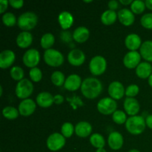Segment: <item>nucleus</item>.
<instances>
[{
    "label": "nucleus",
    "mask_w": 152,
    "mask_h": 152,
    "mask_svg": "<svg viewBox=\"0 0 152 152\" xmlns=\"http://www.w3.org/2000/svg\"><path fill=\"white\" fill-rule=\"evenodd\" d=\"M90 142L94 148H96L97 149L104 148L105 145V138L102 134L98 133L93 134L90 137Z\"/></svg>",
    "instance_id": "29"
},
{
    "label": "nucleus",
    "mask_w": 152,
    "mask_h": 152,
    "mask_svg": "<svg viewBox=\"0 0 152 152\" xmlns=\"http://www.w3.org/2000/svg\"><path fill=\"white\" fill-rule=\"evenodd\" d=\"M145 123H146V126H148L150 129L152 130V114L147 116L145 118Z\"/></svg>",
    "instance_id": "45"
},
{
    "label": "nucleus",
    "mask_w": 152,
    "mask_h": 152,
    "mask_svg": "<svg viewBox=\"0 0 152 152\" xmlns=\"http://www.w3.org/2000/svg\"><path fill=\"white\" fill-rule=\"evenodd\" d=\"M37 103L42 108H49L53 103V96L49 92H41L37 96Z\"/></svg>",
    "instance_id": "22"
},
{
    "label": "nucleus",
    "mask_w": 152,
    "mask_h": 152,
    "mask_svg": "<svg viewBox=\"0 0 152 152\" xmlns=\"http://www.w3.org/2000/svg\"><path fill=\"white\" fill-rule=\"evenodd\" d=\"M140 53L141 56L146 62H152V41L146 40L143 42L140 48Z\"/></svg>",
    "instance_id": "26"
},
{
    "label": "nucleus",
    "mask_w": 152,
    "mask_h": 152,
    "mask_svg": "<svg viewBox=\"0 0 152 152\" xmlns=\"http://www.w3.org/2000/svg\"><path fill=\"white\" fill-rule=\"evenodd\" d=\"M64 101V96L60 94H56L53 96V102L57 105L62 104Z\"/></svg>",
    "instance_id": "44"
},
{
    "label": "nucleus",
    "mask_w": 152,
    "mask_h": 152,
    "mask_svg": "<svg viewBox=\"0 0 152 152\" xmlns=\"http://www.w3.org/2000/svg\"><path fill=\"white\" fill-rule=\"evenodd\" d=\"M65 137L62 134L56 132L53 133L48 137L46 145L48 148L52 151H57L62 149L65 145Z\"/></svg>",
    "instance_id": "8"
},
{
    "label": "nucleus",
    "mask_w": 152,
    "mask_h": 152,
    "mask_svg": "<svg viewBox=\"0 0 152 152\" xmlns=\"http://www.w3.org/2000/svg\"><path fill=\"white\" fill-rule=\"evenodd\" d=\"M146 127L145 120L143 117L140 115L132 116L128 118L126 123V128L128 132L134 135L142 134Z\"/></svg>",
    "instance_id": "2"
},
{
    "label": "nucleus",
    "mask_w": 152,
    "mask_h": 152,
    "mask_svg": "<svg viewBox=\"0 0 152 152\" xmlns=\"http://www.w3.org/2000/svg\"><path fill=\"white\" fill-rule=\"evenodd\" d=\"M140 91L139 86L137 85H130L128 86L126 89V95L127 97H132L134 98L138 94Z\"/></svg>",
    "instance_id": "39"
},
{
    "label": "nucleus",
    "mask_w": 152,
    "mask_h": 152,
    "mask_svg": "<svg viewBox=\"0 0 152 152\" xmlns=\"http://www.w3.org/2000/svg\"><path fill=\"white\" fill-rule=\"evenodd\" d=\"M119 2L121 3L123 5H129V4H132L133 1H132V0H125V1L124 0H120Z\"/></svg>",
    "instance_id": "46"
},
{
    "label": "nucleus",
    "mask_w": 152,
    "mask_h": 152,
    "mask_svg": "<svg viewBox=\"0 0 152 152\" xmlns=\"http://www.w3.org/2000/svg\"><path fill=\"white\" fill-rule=\"evenodd\" d=\"M145 4L141 0H135L131 4V10L135 14H140L145 10Z\"/></svg>",
    "instance_id": "33"
},
{
    "label": "nucleus",
    "mask_w": 152,
    "mask_h": 152,
    "mask_svg": "<svg viewBox=\"0 0 152 152\" xmlns=\"http://www.w3.org/2000/svg\"><path fill=\"white\" fill-rule=\"evenodd\" d=\"M2 114L4 118L7 119V120H13L17 118L19 114V110L16 109L14 107L7 106L3 108Z\"/></svg>",
    "instance_id": "30"
},
{
    "label": "nucleus",
    "mask_w": 152,
    "mask_h": 152,
    "mask_svg": "<svg viewBox=\"0 0 152 152\" xmlns=\"http://www.w3.org/2000/svg\"><path fill=\"white\" fill-rule=\"evenodd\" d=\"M148 84H149V86L152 88V74L150 76L149 78H148Z\"/></svg>",
    "instance_id": "48"
},
{
    "label": "nucleus",
    "mask_w": 152,
    "mask_h": 152,
    "mask_svg": "<svg viewBox=\"0 0 152 152\" xmlns=\"http://www.w3.org/2000/svg\"><path fill=\"white\" fill-rule=\"evenodd\" d=\"M30 78L33 82L35 83H38L42 78V71L39 68L36 67V68H31V71L29 72Z\"/></svg>",
    "instance_id": "38"
},
{
    "label": "nucleus",
    "mask_w": 152,
    "mask_h": 152,
    "mask_svg": "<svg viewBox=\"0 0 152 152\" xmlns=\"http://www.w3.org/2000/svg\"><path fill=\"white\" fill-rule=\"evenodd\" d=\"M117 17L122 25L125 26H130L134 22L135 17L133 12L127 8H123L119 10Z\"/></svg>",
    "instance_id": "17"
},
{
    "label": "nucleus",
    "mask_w": 152,
    "mask_h": 152,
    "mask_svg": "<svg viewBox=\"0 0 152 152\" xmlns=\"http://www.w3.org/2000/svg\"><path fill=\"white\" fill-rule=\"evenodd\" d=\"M16 56L14 52L11 50H4L0 53V67L2 69H6L13 65Z\"/></svg>",
    "instance_id": "19"
},
{
    "label": "nucleus",
    "mask_w": 152,
    "mask_h": 152,
    "mask_svg": "<svg viewBox=\"0 0 152 152\" xmlns=\"http://www.w3.org/2000/svg\"><path fill=\"white\" fill-rule=\"evenodd\" d=\"M34 91V85L28 79L24 78L18 82L16 86V95L18 98L22 99H28Z\"/></svg>",
    "instance_id": "4"
},
{
    "label": "nucleus",
    "mask_w": 152,
    "mask_h": 152,
    "mask_svg": "<svg viewBox=\"0 0 152 152\" xmlns=\"http://www.w3.org/2000/svg\"><path fill=\"white\" fill-rule=\"evenodd\" d=\"M117 13L114 10H107L102 13L101 16V22L105 25H111L117 19Z\"/></svg>",
    "instance_id": "27"
},
{
    "label": "nucleus",
    "mask_w": 152,
    "mask_h": 152,
    "mask_svg": "<svg viewBox=\"0 0 152 152\" xmlns=\"http://www.w3.org/2000/svg\"><path fill=\"white\" fill-rule=\"evenodd\" d=\"M140 23L143 28L152 30V13L144 14L140 19Z\"/></svg>",
    "instance_id": "37"
},
{
    "label": "nucleus",
    "mask_w": 152,
    "mask_h": 152,
    "mask_svg": "<svg viewBox=\"0 0 152 152\" xmlns=\"http://www.w3.org/2000/svg\"><path fill=\"white\" fill-rule=\"evenodd\" d=\"M16 42L20 48H27L33 42L32 34L29 31H22L17 36Z\"/></svg>",
    "instance_id": "20"
},
{
    "label": "nucleus",
    "mask_w": 152,
    "mask_h": 152,
    "mask_svg": "<svg viewBox=\"0 0 152 152\" xmlns=\"http://www.w3.org/2000/svg\"><path fill=\"white\" fill-rule=\"evenodd\" d=\"M8 4L9 1H7V0H0V13H4V12L7 10Z\"/></svg>",
    "instance_id": "43"
},
{
    "label": "nucleus",
    "mask_w": 152,
    "mask_h": 152,
    "mask_svg": "<svg viewBox=\"0 0 152 152\" xmlns=\"http://www.w3.org/2000/svg\"><path fill=\"white\" fill-rule=\"evenodd\" d=\"M58 21L61 28L63 30H67L72 26L74 23V17L68 11H62L58 16Z\"/></svg>",
    "instance_id": "25"
},
{
    "label": "nucleus",
    "mask_w": 152,
    "mask_h": 152,
    "mask_svg": "<svg viewBox=\"0 0 152 152\" xmlns=\"http://www.w3.org/2000/svg\"><path fill=\"white\" fill-rule=\"evenodd\" d=\"M82 79L77 74H71L66 78L64 87L69 91H75L78 90L82 86Z\"/></svg>",
    "instance_id": "15"
},
{
    "label": "nucleus",
    "mask_w": 152,
    "mask_h": 152,
    "mask_svg": "<svg viewBox=\"0 0 152 152\" xmlns=\"http://www.w3.org/2000/svg\"><path fill=\"white\" fill-rule=\"evenodd\" d=\"M68 60L73 66H80L86 60V55L80 49H73L68 53Z\"/></svg>",
    "instance_id": "12"
},
{
    "label": "nucleus",
    "mask_w": 152,
    "mask_h": 152,
    "mask_svg": "<svg viewBox=\"0 0 152 152\" xmlns=\"http://www.w3.org/2000/svg\"><path fill=\"white\" fill-rule=\"evenodd\" d=\"M2 22L4 25L7 27H13L17 23L18 21L16 20V18L13 13L7 12L4 13L2 16Z\"/></svg>",
    "instance_id": "35"
},
{
    "label": "nucleus",
    "mask_w": 152,
    "mask_h": 152,
    "mask_svg": "<svg viewBox=\"0 0 152 152\" xmlns=\"http://www.w3.org/2000/svg\"><path fill=\"white\" fill-rule=\"evenodd\" d=\"M107 68V61L103 56H95L91 59L89 70L94 76L102 75Z\"/></svg>",
    "instance_id": "6"
},
{
    "label": "nucleus",
    "mask_w": 152,
    "mask_h": 152,
    "mask_svg": "<svg viewBox=\"0 0 152 152\" xmlns=\"http://www.w3.org/2000/svg\"><path fill=\"white\" fill-rule=\"evenodd\" d=\"M9 4L15 9H19L23 6L24 1L22 0H10Z\"/></svg>",
    "instance_id": "40"
},
{
    "label": "nucleus",
    "mask_w": 152,
    "mask_h": 152,
    "mask_svg": "<svg viewBox=\"0 0 152 152\" xmlns=\"http://www.w3.org/2000/svg\"><path fill=\"white\" fill-rule=\"evenodd\" d=\"M72 38L73 37H71V34L68 31H64L61 33V39L65 42H70L71 40H72Z\"/></svg>",
    "instance_id": "41"
},
{
    "label": "nucleus",
    "mask_w": 152,
    "mask_h": 152,
    "mask_svg": "<svg viewBox=\"0 0 152 152\" xmlns=\"http://www.w3.org/2000/svg\"><path fill=\"white\" fill-rule=\"evenodd\" d=\"M43 57L45 63L50 67H59L64 62V56L62 53L55 49L46 50Z\"/></svg>",
    "instance_id": "5"
},
{
    "label": "nucleus",
    "mask_w": 152,
    "mask_h": 152,
    "mask_svg": "<svg viewBox=\"0 0 152 152\" xmlns=\"http://www.w3.org/2000/svg\"><path fill=\"white\" fill-rule=\"evenodd\" d=\"M50 80H51L52 83H53L54 86L59 87V86H64L66 79H65V75H64L63 73L61 72V71H54L53 73H52L51 77H50Z\"/></svg>",
    "instance_id": "31"
},
{
    "label": "nucleus",
    "mask_w": 152,
    "mask_h": 152,
    "mask_svg": "<svg viewBox=\"0 0 152 152\" xmlns=\"http://www.w3.org/2000/svg\"><path fill=\"white\" fill-rule=\"evenodd\" d=\"M37 105L32 99H23L19 105V114L24 117H28L35 111Z\"/></svg>",
    "instance_id": "13"
},
{
    "label": "nucleus",
    "mask_w": 152,
    "mask_h": 152,
    "mask_svg": "<svg viewBox=\"0 0 152 152\" xmlns=\"http://www.w3.org/2000/svg\"><path fill=\"white\" fill-rule=\"evenodd\" d=\"M0 91H1V96L2 95V91H3V89H2V87H0Z\"/></svg>",
    "instance_id": "51"
},
{
    "label": "nucleus",
    "mask_w": 152,
    "mask_h": 152,
    "mask_svg": "<svg viewBox=\"0 0 152 152\" xmlns=\"http://www.w3.org/2000/svg\"><path fill=\"white\" fill-rule=\"evenodd\" d=\"M142 40L139 35L136 34H130L125 39V45L130 51H137L142 45Z\"/></svg>",
    "instance_id": "16"
},
{
    "label": "nucleus",
    "mask_w": 152,
    "mask_h": 152,
    "mask_svg": "<svg viewBox=\"0 0 152 152\" xmlns=\"http://www.w3.org/2000/svg\"><path fill=\"white\" fill-rule=\"evenodd\" d=\"M90 36L89 30L86 27L80 26L76 28L73 33V39L78 43H83L87 41Z\"/></svg>",
    "instance_id": "23"
},
{
    "label": "nucleus",
    "mask_w": 152,
    "mask_h": 152,
    "mask_svg": "<svg viewBox=\"0 0 152 152\" xmlns=\"http://www.w3.org/2000/svg\"><path fill=\"white\" fill-rule=\"evenodd\" d=\"M84 2H86V3H90V2H92V1L91 0V1H84Z\"/></svg>",
    "instance_id": "52"
},
{
    "label": "nucleus",
    "mask_w": 152,
    "mask_h": 152,
    "mask_svg": "<svg viewBox=\"0 0 152 152\" xmlns=\"http://www.w3.org/2000/svg\"><path fill=\"white\" fill-rule=\"evenodd\" d=\"M61 132H62V134L65 138H69L72 136L74 132H75V128L74 127L72 123L67 122L62 126Z\"/></svg>",
    "instance_id": "36"
},
{
    "label": "nucleus",
    "mask_w": 152,
    "mask_h": 152,
    "mask_svg": "<svg viewBox=\"0 0 152 152\" xmlns=\"http://www.w3.org/2000/svg\"><path fill=\"white\" fill-rule=\"evenodd\" d=\"M40 61L39 52L34 48L29 49L23 55L22 62L28 68H34L37 67Z\"/></svg>",
    "instance_id": "9"
},
{
    "label": "nucleus",
    "mask_w": 152,
    "mask_h": 152,
    "mask_svg": "<svg viewBox=\"0 0 152 152\" xmlns=\"http://www.w3.org/2000/svg\"><path fill=\"white\" fill-rule=\"evenodd\" d=\"M81 92L85 97L93 99L98 97L102 91V84L101 81L95 77H88L82 83Z\"/></svg>",
    "instance_id": "1"
},
{
    "label": "nucleus",
    "mask_w": 152,
    "mask_h": 152,
    "mask_svg": "<svg viewBox=\"0 0 152 152\" xmlns=\"http://www.w3.org/2000/svg\"><path fill=\"white\" fill-rule=\"evenodd\" d=\"M112 120L115 123L118 125L124 124L127 121L126 113L121 110H117L114 114H112Z\"/></svg>",
    "instance_id": "34"
},
{
    "label": "nucleus",
    "mask_w": 152,
    "mask_h": 152,
    "mask_svg": "<svg viewBox=\"0 0 152 152\" xmlns=\"http://www.w3.org/2000/svg\"><path fill=\"white\" fill-rule=\"evenodd\" d=\"M117 102L111 97L102 98L97 103L98 111L104 115L113 114L117 111Z\"/></svg>",
    "instance_id": "7"
},
{
    "label": "nucleus",
    "mask_w": 152,
    "mask_h": 152,
    "mask_svg": "<svg viewBox=\"0 0 152 152\" xmlns=\"http://www.w3.org/2000/svg\"><path fill=\"white\" fill-rule=\"evenodd\" d=\"M129 152H140V151L137 149H132V150H130Z\"/></svg>",
    "instance_id": "50"
},
{
    "label": "nucleus",
    "mask_w": 152,
    "mask_h": 152,
    "mask_svg": "<svg viewBox=\"0 0 152 152\" xmlns=\"http://www.w3.org/2000/svg\"><path fill=\"white\" fill-rule=\"evenodd\" d=\"M96 152H107V151L105 148H98V149L96 151Z\"/></svg>",
    "instance_id": "49"
},
{
    "label": "nucleus",
    "mask_w": 152,
    "mask_h": 152,
    "mask_svg": "<svg viewBox=\"0 0 152 152\" xmlns=\"http://www.w3.org/2000/svg\"><path fill=\"white\" fill-rule=\"evenodd\" d=\"M108 6L109 7V10L115 11V10H117L119 7V2L116 0H111V1H108Z\"/></svg>",
    "instance_id": "42"
},
{
    "label": "nucleus",
    "mask_w": 152,
    "mask_h": 152,
    "mask_svg": "<svg viewBox=\"0 0 152 152\" xmlns=\"http://www.w3.org/2000/svg\"><path fill=\"white\" fill-rule=\"evenodd\" d=\"M10 77L12 79H13L16 81H21L24 79V76H25V73H24V70L22 69L21 67L19 66H13L10 71Z\"/></svg>",
    "instance_id": "32"
},
{
    "label": "nucleus",
    "mask_w": 152,
    "mask_h": 152,
    "mask_svg": "<svg viewBox=\"0 0 152 152\" xmlns=\"http://www.w3.org/2000/svg\"><path fill=\"white\" fill-rule=\"evenodd\" d=\"M123 106H124L126 113H127L131 117L137 115V114L140 111V109L139 102L135 98L126 97L125 99Z\"/></svg>",
    "instance_id": "14"
},
{
    "label": "nucleus",
    "mask_w": 152,
    "mask_h": 152,
    "mask_svg": "<svg viewBox=\"0 0 152 152\" xmlns=\"http://www.w3.org/2000/svg\"><path fill=\"white\" fill-rule=\"evenodd\" d=\"M37 22L38 17L37 14L32 11H27L21 14L18 18L17 25L23 31H29L35 28Z\"/></svg>",
    "instance_id": "3"
},
{
    "label": "nucleus",
    "mask_w": 152,
    "mask_h": 152,
    "mask_svg": "<svg viewBox=\"0 0 152 152\" xmlns=\"http://www.w3.org/2000/svg\"><path fill=\"white\" fill-rule=\"evenodd\" d=\"M136 74L140 79H148L152 74L151 65L148 62H140L136 68Z\"/></svg>",
    "instance_id": "24"
},
{
    "label": "nucleus",
    "mask_w": 152,
    "mask_h": 152,
    "mask_svg": "<svg viewBox=\"0 0 152 152\" xmlns=\"http://www.w3.org/2000/svg\"><path fill=\"white\" fill-rule=\"evenodd\" d=\"M140 53L137 51H129L125 55L123 58V64L125 66L129 69L136 68L140 63L141 60Z\"/></svg>",
    "instance_id": "11"
},
{
    "label": "nucleus",
    "mask_w": 152,
    "mask_h": 152,
    "mask_svg": "<svg viewBox=\"0 0 152 152\" xmlns=\"http://www.w3.org/2000/svg\"><path fill=\"white\" fill-rule=\"evenodd\" d=\"M55 42V37L50 33H46L40 39V45L42 48H43L45 50L50 49V48L53 45Z\"/></svg>",
    "instance_id": "28"
},
{
    "label": "nucleus",
    "mask_w": 152,
    "mask_h": 152,
    "mask_svg": "<svg viewBox=\"0 0 152 152\" xmlns=\"http://www.w3.org/2000/svg\"><path fill=\"white\" fill-rule=\"evenodd\" d=\"M108 91V94L110 95V97L115 100L122 99L126 94V90H125L124 86L120 82L118 81H114L110 83Z\"/></svg>",
    "instance_id": "10"
},
{
    "label": "nucleus",
    "mask_w": 152,
    "mask_h": 152,
    "mask_svg": "<svg viewBox=\"0 0 152 152\" xmlns=\"http://www.w3.org/2000/svg\"><path fill=\"white\" fill-rule=\"evenodd\" d=\"M124 140L123 135L117 132H113L108 138V144L112 150H120L123 147Z\"/></svg>",
    "instance_id": "18"
},
{
    "label": "nucleus",
    "mask_w": 152,
    "mask_h": 152,
    "mask_svg": "<svg viewBox=\"0 0 152 152\" xmlns=\"http://www.w3.org/2000/svg\"><path fill=\"white\" fill-rule=\"evenodd\" d=\"M145 4L147 8L152 10V0H146L145 1Z\"/></svg>",
    "instance_id": "47"
},
{
    "label": "nucleus",
    "mask_w": 152,
    "mask_h": 152,
    "mask_svg": "<svg viewBox=\"0 0 152 152\" xmlns=\"http://www.w3.org/2000/svg\"><path fill=\"white\" fill-rule=\"evenodd\" d=\"M92 126L89 123L82 121L77 123L75 126V133L81 138H86L91 134Z\"/></svg>",
    "instance_id": "21"
}]
</instances>
